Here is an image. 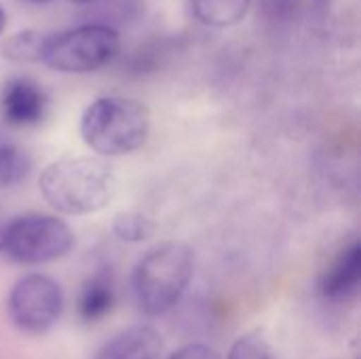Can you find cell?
Instances as JSON below:
<instances>
[{"mask_svg":"<svg viewBox=\"0 0 361 359\" xmlns=\"http://www.w3.org/2000/svg\"><path fill=\"white\" fill-rule=\"evenodd\" d=\"M42 199L59 214L89 216L102 212L116 193V176L99 157H66L49 163L38 178Z\"/></svg>","mask_w":361,"mask_h":359,"instance_id":"6da1fadb","label":"cell"},{"mask_svg":"<svg viewBox=\"0 0 361 359\" xmlns=\"http://www.w3.org/2000/svg\"><path fill=\"white\" fill-rule=\"evenodd\" d=\"M150 133V110L133 97L104 95L80 116L82 142L102 157H121L142 148Z\"/></svg>","mask_w":361,"mask_h":359,"instance_id":"7a4b0ae2","label":"cell"},{"mask_svg":"<svg viewBox=\"0 0 361 359\" xmlns=\"http://www.w3.org/2000/svg\"><path fill=\"white\" fill-rule=\"evenodd\" d=\"M195 273V254L182 241L150 248L133 271V292L146 315H163L184 296Z\"/></svg>","mask_w":361,"mask_h":359,"instance_id":"3957f363","label":"cell"},{"mask_svg":"<svg viewBox=\"0 0 361 359\" xmlns=\"http://www.w3.org/2000/svg\"><path fill=\"white\" fill-rule=\"evenodd\" d=\"M74 245L72 229L47 214H25L0 229V254L19 264H44L63 258Z\"/></svg>","mask_w":361,"mask_h":359,"instance_id":"277c9868","label":"cell"},{"mask_svg":"<svg viewBox=\"0 0 361 359\" xmlns=\"http://www.w3.org/2000/svg\"><path fill=\"white\" fill-rule=\"evenodd\" d=\"M118 53V32L110 25L89 21L61 34L49 36L42 63L63 74H89L108 66Z\"/></svg>","mask_w":361,"mask_h":359,"instance_id":"5b68a950","label":"cell"},{"mask_svg":"<svg viewBox=\"0 0 361 359\" xmlns=\"http://www.w3.org/2000/svg\"><path fill=\"white\" fill-rule=\"evenodd\" d=\"M8 315L23 334H47L63 311V292L47 275L32 273L21 277L8 294Z\"/></svg>","mask_w":361,"mask_h":359,"instance_id":"8992f818","label":"cell"},{"mask_svg":"<svg viewBox=\"0 0 361 359\" xmlns=\"http://www.w3.org/2000/svg\"><path fill=\"white\" fill-rule=\"evenodd\" d=\"M49 108V97L30 76H13L0 93V114L11 127H36L42 123Z\"/></svg>","mask_w":361,"mask_h":359,"instance_id":"52a82bcc","label":"cell"},{"mask_svg":"<svg viewBox=\"0 0 361 359\" xmlns=\"http://www.w3.org/2000/svg\"><path fill=\"white\" fill-rule=\"evenodd\" d=\"M361 284V245L353 239L326 267L317 281L319 296L328 303L343 305L357 296Z\"/></svg>","mask_w":361,"mask_h":359,"instance_id":"ba28073f","label":"cell"},{"mask_svg":"<svg viewBox=\"0 0 361 359\" xmlns=\"http://www.w3.org/2000/svg\"><path fill=\"white\" fill-rule=\"evenodd\" d=\"M163 339L152 326H131L108 339L93 359H161Z\"/></svg>","mask_w":361,"mask_h":359,"instance_id":"9c48e42d","label":"cell"},{"mask_svg":"<svg viewBox=\"0 0 361 359\" xmlns=\"http://www.w3.org/2000/svg\"><path fill=\"white\" fill-rule=\"evenodd\" d=\"M114 307V284L108 273L93 275L80 292L78 298V313L82 322H99L104 320Z\"/></svg>","mask_w":361,"mask_h":359,"instance_id":"30bf717a","label":"cell"},{"mask_svg":"<svg viewBox=\"0 0 361 359\" xmlns=\"http://www.w3.org/2000/svg\"><path fill=\"white\" fill-rule=\"evenodd\" d=\"M252 0H190L197 21L209 28H228L245 19Z\"/></svg>","mask_w":361,"mask_h":359,"instance_id":"8fae6325","label":"cell"},{"mask_svg":"<svg viewBox=\"0 0 361 359\" xmlns=\"http://www.w3.org/2000/svg\"><path fill=\"white\" fill-rule=\"evenodd\" d=\"M49 34L38 30H21L11 34L2 42V55L15 63H38L42 61V53L47 47Z\"/></svg>","mask_w":361,"mask_h":359,"instance_id":"7c38bea8","label":"cell"},{"mask_svg":"<svg viewBox=\"0 0 361 359\" xmlns=\"http://www.w3.org/2000/svg\"><path fill=\"white\" fill-rule=\"evenodd\" d=\"M32 169L30 154L15 142L0 138V190L21 184Z\"/></svg>","mask_w":361,"mask_h":359,"instance_id":"4fadbf2b","label":"cell"},{"mask_svg":"<svg viewBox=\"0 0 361 359\" xmlns=\"http://www.w3.org/2000/svg\"><path fill=\"white\" fill-rule=\"evenodd\" d=\"M157 222L140 212H123L114 216L112 220V233L127 243H142L154 237L157 233Z\"/></svg>","mask_w":361,"mask_h":359,"instance_id":"5bb4252c","label":"cell"},{"mask_svg":"<svg viewBox=\"0 0 361 359\" xmlns=\"http://www.w3.org/2000/svg\"><path fill=\"white\" fill-rule=\"evenodd\" d=\"M226 359H277V355L262 332H250L235 341Z\"/></svg>","mask_w":361,"mask_h":359,"instance_id":"9a60e30c","label":"cell"},{"mask_svg":"<svg viewBox=\"0 0 361 359\" xmlns=\"http://www.w3.org/2000/svg\"><path fill=\"white\" fill-rule=\"evenodd\" d=\"M135 2L137 0H99V2H93L91 6H95L93 15L97 17V21H91V23H102V25L114 28L116 23H123L135 15V11H137Z\"/></svg>","mask_w":361,"mask_h":359,"instance_id":"2e32d148","label":"cell"},{"mask_svg":"<svg viewBox=\"0 0 361 359\" xmlns=\"http://www.w3.org/2000/svg\"><path fill=\"white\" fill-rule=\"evenodd\" d=\"M167 53V49H163L161 42H150L146 47H140L131 59H129V68L133 72H152L157 68V63H161V57Z\"/></svg>","mask_w":361,"mask_h":359,"instance_id":"e0dca14e","label":"cell"},{"mask_svg":"<svg viewBox=\"0 0 361 359\" xmlns=\"http://www.w3.org/2000/svg\"><path fill=\"white\" fill-rule=\"evenodd\" d=\"M167 359H220V355L212 347H207V345L192 343V345H186V347L178 349L176 353H171Z\"/></svg>","mask_w":361,"mask_h":359,"instance_id":"ac0fdd59","label":"cell"},{"mask_svg":"<svg viewBox=\"0 0 361 359\" xmlns=\"http://www.w3.org/2000/svg\"><path fill=\"white\" fill-rule=\"evenodd\" d=\"M4 28H6V13H4V8L0 6V36H2Z\"/></svg>","mask_w":361,"mask_h":359,"instance_id":"d6986e66","label":"cell"},{"mask_svg":"<svg viewBox=\"0 0 361 359\" xmlns=\"http://www.w3.org/2000/svg\"><path fill=\"white\" fill-rule=\"evenodd\" d=\"M70 2H76V4H93V2H99V0H70Z\"/></svg>","mask_w":361,"mask_h":359,"instance_id":"ffe728a7","label":"cell"},{"mask_svg":"<svg viewBox=\"0 0 361 359\" xmlns=\"http://www.w3.org/2000/svg\"><path fill=\"white\" fill-rule=\"evenodd\" d=\"M23 2H30V4H44V2H51V0H23Z\"/></svg>","mask_w":361,"mask_h":359,"instance_id":"44dd1931","label":"cell"},{"mask_svg":"<svg viewBox=\"0 0 361 359\" xmlns=\"http://www.w3.org/2000/svg\"><path fill=\"white\" fill-rule=\"evenodd\" d=\"M0 229H2V224H0Z\"/></svg>","mask_w":361,"mask_h":359,"instance_id":"7402d4cb","label":"cell"}]
</instances>
